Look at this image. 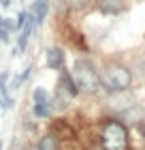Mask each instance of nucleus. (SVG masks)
<instances>
[{
    "mask_svg": "<svg viewBox=\"0 0 145 150\" xmlns=\"http://www.w3.org/2000/svg\"><path fill=\"white\" fill-rule=\"evenodd\" d=\"M49 133H53L56 137L62 142V139H75L77 137V133L71 129V125H68L66 120H62V118H58V120H51V127H49Z\"/></svg>",
    "mask_w": 145,
    "mask_h": 150,
    "instance_id": "obj_8",
    "label": "nucleus"
},
{
    "mask_svg": "<svg viewBox=\"0 0 145 150\" xmlns=\"http://www.w3.org/2000/svg\"><path fill=\"white\" fill-rule=\"evenodd\" d=\"M60 90H64L71 99H75V97H79V88H77V81H75V77H73V73L66 69H60Z\"/></svg>",
    "mask_w": 145,
    "mask_h": 150,
    "instance_id": "obj_7",
    "label": "nucleus"
},
{
    "mask_svg": "<svg viewBox=\"0 0 145 150\" xmlns=\"http://www.w3.org/2000/svg\"><path fill=\"white\" fill-rule=\"evenodd\" d=\"M36 148H39V150H60V139H58L53 133L47 131V133L43 135V137L39 139Z\"/></svg>",
    "mask_w": 145,
    "mask_h": 150,
    "instance_id": "obj_11",
    "label": "nucleus"
},
{
    "mask_svg": "<svg viewBox=\"0 0 145 150\" xmlns=\"http://www.w3.org/2000/svg\"><path fill=\"white\" fill-rule=\"evenodd\" d=\"M98 144L100 150H130V133L128 127L113 116L105 118L98 125Z\"/></svg>",
    "mask_w": 145,
    "mask_h": 150,
    "instance_id": "obj_2",
    "label": "nucleus"
},
{
    "mask_svg": "<svg viewBox=\"0 0 145 150\" xmlns=\"http://www.w3.org/2000/svg\"><path fill=\"white\" fill-rule=\"evenodd\" d=\"M0 41L2 43H11V32L4 26V15H0Z\"/></svg>",
    "mask_w": 145,
    "mask_h": 150,
    "instance_id": "obj_14",
    "label": "nucleus"
},
{
    "mask_svg": "<svg viewBox=\"0 0 145 150\" xmlns=\"http://www.w3.org/2000/svg\"><path fill=\"white\" fill-rule=\"evenodd\" d=\"M92 2V0H66V4L71 6V9H75V11H81V9H85V6Z\"/></svg>",
    "mask_w": 145,
    "mask_h": 150,
    "instance_id": "obj_15",
    "label": "nucleus"
},
{
    "mask_svg": "<svg viewBox=\"0 0 145 150\" xmlns=\"http://www.w3.org/2000/svg\"><path fill=\"white\" fill-rule=\"evenodd\" d=\"M0 150H4V142H0Z\"/></svg>",
    "mask_w": 145,
    "mask_h": 150,
    "instance_id": "obj_19",
    "label": "nucleus"
},
{
    "mask_svg": "<svg viewBox=\"0 0 145 150\" xmlns=\"http://www.w3.org/2000/svg\"><path fill=\"white\" fill-rule=\"evenodd\" d=\"M11 4H13V0H0V6H2V9H9Z\"/></svg>",
    "mask_w": 145,
    "mask_h": 150,
    "instance_id": "obj_18",
    "label": "nucleus"
},
{
    "mask_svg": "<svg viewBox=\"0 0 145 150\" xmlns=\"http://www.w3.org/2000/svg\"><path fill=\"white\" fill-rule=\"evenodd\" d=\"M30 97H32V103H43V101H51V92L43 86H36Z\"/></svg>",
    "mask_w": 145,
    "mask_h": 150,
    "instance_id": "obj_12",
    "label": "nucleus"
},
{
    "mask_svg": "<svg viewBox=\"0 0 145 150\" xmlns=\"http://www.w3.org/2000/svg\"><path fill=\"white\" fill-rule=\"evenodd\" d=\"M49 9H51V2H49V0H32V4H30L28 13H32V17H34V22H36L39 28L45 24Z\"/></svg>",
    "mask_w": 145,
    "mask_h": 150,
    "instance_id": "obj_6",
    "label": "nucleus"
},
{
    "mask_svg": "<svg viewBox=\"0 0 145 150\" xmlns=\"http://www.w3.org/2000/svg\"><path fill=\"white\" fill-rule=\"evenodd\" d=\"M45 67L51 71H60L66 67V52L60 45H51L45 50Z\"/></svg>",
    "mask_w": 145,
    "mask_h": 150,
    "instance_id": "obj_4",
    "label": "nucleus"
},
{
    "mask_svg": "<svg viewBox=\"0 0 145 150\" xmlns=\"http://www.w3.org/2000/svg\"><path fill=\"white\" fill-rule=\"evenodd\" d=\"M96 11L107 17L122 15L126 11V0H96Z\"/></svg>",
    "mask_w": 145,
    "mask_h": 150,
    "instance_id": "obj_5",
    "label": "nucleus"
},
{
    "mask_svg": "<svg viewBox=\"0 0 145 150\" xmlns=\"http://www.w3.org/2000/svg\"><path fill=\"white\" fill-rule=\"evenodd\" d=\"M98 77H100V90L107 94H120L128 92L134 84V75L128 64L120 60H107L102 67H98Z\"/></svg>",
    "mask_w": 145,
    "mask_h": 150,
    "instance_id": "obj_1",
    "label": "nucleus"
},
{
    "mask_svg": "<svg viewBox=\"0 0 145 150\" xmlns=\"http://www.w3.org/2000/svg\"><path fill=\"white\" fill-rule=\"evenodd\" d=\"M4 26H6V30H9L11 35H13V32H17V28H15V17H6L4 15Z\"/></svg>",
    "mask_w": 145,
    "mask_h": 150,
    "instance_id": "obj_16",
    "label": "nucleus"
},
{
    "mask_svg": "<svg viewBox=\"0 0 145 150\" xmlns=\"http://www.w3.org/2000/svg\"><path fill=\"white\" fill-rule=\"evenodd\" d=\"M28 150H39V148H36V146H30V148H28Z\"/></svg>",
    "mask_w": 145,
    "mask_h": 150,
    "instance_id": "obj_20",
    "label": "nucleus"
},
{
    "mask_svg": "<svg viewBox=\"0 0 145 150\" xmlns=\"http://www.w3.org/2000/svg\"><path fill=\"white\" fill-rule=\"evenodd\" d=\"M26 19H28V9H22L17 13V17H15V28L17 32H22V28L26 26Z\"/></svg>",
    "mask_w": 145,
    "mask_h": 150,
    "instance_id": "obj_13",
    "label": "nucleus"
},
{
    "mask_svg": "<svg viewBox=\"0 0 145 150\" xmlns=\"http://www.w3.org/2000/svg\"><path fill=\"white\" fill-rule=\"evenodd\" d=\"M9 81H11V75L2 71L0 73V105H2V110H9V107L15 105V101L11 97V90H9Z\"/></svg>",
    "mask_w": 145,
    "mask_h": 150,
    "instance_id": "obj_9",
    "label": "nucleus"
},
{
    "mask_svg": "<svg viewBox=\"0 0 145 150\" xmlns=\"http://www.w3.org/2000/svg\"><path fill=\"white\" fill-rule=\"evenodd\" d=\"M73 77L77 81V88L81 94L92 97L100 90V77H98V64L88 56H79L73 62Z\"/></svg>",
    "mask_w": 145,
    "mask_h": 150,
    "instance_id": "obj_3",
    "label": "nucleus"
},
{
    "mask_svg": "<svg viewBox=\"0 0 145 150\" xmlns=\"http://www.w3.org/2000/svg\"><path fill=\"white\" fill-rule=\"evenodd\" d=\"M53 99L51 101H43V103H32V114L34 118H41V120H51L53 118Z\"/></svg>",
    "mask_w": 145,
    "mask_h": 150,
    "instance_id": "obj_10",
    "label": "nucleus"
},
{
    "mask_svg": "<svg viewBox=\"0 0 145 150\" xmlns=\"http://www.w3.org/2000/svg\"><path fill=\"white\" fill-rule=\"evenodd\" d=\"M134 129H137V131H139V135H141V137L145 139V118L137 122V125H134Z\"/></svg>",
    "mask_w": 145,
    "mask_h": 150,
    "instance_id": "obj_17",
    "label": "nucleus"
}]
</instances>
